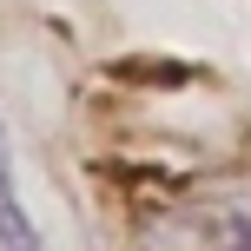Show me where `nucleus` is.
Masks as SVG:
<instances>
[{
	"label": "nucleus",
	"instance_id": "f257e3e1",
	"mask_svg": "<svg viewBox=\"0 0 251 251\" xmlns=\"http://www.w3.org/2000/svg\"><path fill=\"white\" fill-rule=\"evenodd\" d=\"M159 251H251V218H238V212H192L159 238Z\"/></svg>",
	"mask_w": 251,
	"mask_h": 251
},
{
	"label": "nucleus",
	"instance_id": "f03ea898",
	"mask_svg": "<svg viewBox=\"0 0 251 251\" xmlns=\"http://www.w3.org/2000/svg\"><path fill=\"white\" fill-rule=\"evenodd\" d=\"M0 251H40V231L20 205V185H13V152H7V126H0Z\"/></svg>",
	"mask_w": 251,
	"mask_h": 251
}]
</instances>
